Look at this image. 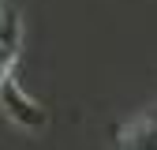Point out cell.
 I'll return each mask as SVG.
<instances>
[{"mask_svg": "<svg viewBox=\"0 0 157 150\" xmlns=\"http://www.w3.org/2000/svg\"><path fill=\"white\" fill-rule=\"evenodd\" d=\"M0 109H4V116H8L15 128L30 131V135H41V131L49 128V112H45V105L37 101V98H30V94L19 86L15 79H8L4 86H0Z\"/></svg>", "mask_w": 157, "mask_h": 150, "instance_id": "1", "label": "cell"}, {"mask_svg": "<svg viewBox=\"0 0 157 150\" xmlns=\"http://www.w3.org/2000/svg\"><path fill=\"white\" fill-rule=\"evenodd\" d=\"M116 150H157V109H146L116 128Z\"/></svg>", "mask_w": 157, "mask_h": 150, "instance_id": "2", "label": "cell"}, {"mask_svg": "<svg viewBox=\"0 0 157 150\" xmlns=\"http://www.w3.org/2000/svg\"><path fill=\"white\" fill-rule=\"evenodd\" d=\"M19 38H23V19L11 4L0 0V49L8 53H19Z\"/></svg>", "mask_w": 157, "mask_h": 150, "instance_id": "3", "label": "cell"}, {"mask_svg": "<svg viewBox=\"0 0 157 150\" xmlns=\"http://www.w3.org/2000/svg\"><path fill=\"white\" fill-rule=\"evenodd\" d=\"M15 56L19 53H8V49H0V86H4L11 79V68H15Z\"/></svg>", "mask_w": 157, "mask_h": 150, "instance_id": "4", "label": "cell"}]
</instances>
